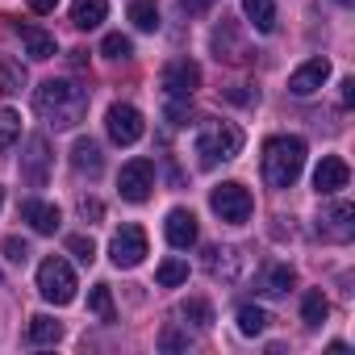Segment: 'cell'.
I'll use <instances>...</instances> for the list:
<instances>
[{
  "label": "cell",
  "instance_id": "1",
  "mask_svg": "<svg viewBox=\"0 0 355 355\" xmlns=\"http://www.w3.org/2000/svg\"><path fill=\"white\" fill-rule=\"evenodd\" d=\"M34 109L55 125V130H71L84 121L88 113V88H76L71 80H46L34 92Z\"/></svg>",
  "mask_w": 355,
  "mask_h": 355
},
{
  "label": "cell",
  "instance_id": "2",
  "mask_svg": "<svg viewBox=\"0 0 355 355\" xmlns=\"http://www.w3.org/2000/svg\"><path fill=\"white\" fill-rule=\"evenodd\" d=\"M305 167V142L297 134H276L263 142V180L272 189H293Z\"/></svg>",
  "mask_w": 355,
  "mask_h": 355
},
{
  "label": "cell",
  "instance_id": "3",
  "mask_svg": "<svg viewBox=\"0 0 355 355\" xmlns=\"http://www.w3.org/2000/svg\"><path fill=\"white\" fill-rule=\"evenodd\" d=\"M193 150H197L201 167H218V163H226V159H234L243 150V130L226 125V121H209V125H201Z\"/></svg>",
  "mask_w": 355,
  "mask_h": 355
},
{
  "label": "cell",
  "instance_id": "4",
  "mask_svg": "<svg viewBox=\"0 0 355 355\" xmlns=\"http://www.w3.org/2000/svg\"><path fill=\"white\" fill-rule=\"evenodd\" d=\"M76 272H71V263L63 259V255H51V259H42L38 263V293H42V301H51V305H71L76 301Z\"/></svg>",
  "mask_w": 355,
  "mask_h": 355
},
{
  "label": "cell",
  "instance_id": "5",
  "mask_svg": "<svg viewBox=\"0 0 355 355\" xmlns=\"http://www.w3.org/2000/svg\"><path fill=\"white\" fill-rule=\"evenodd\" d=\"M209 205H214V214H218L222 222H230V226L247 222V218H251V209H255L251 193H247L239 180H226V184H218V189L209 193Z\"/></svg>",
  "mask_w": 355,
  "mask_h": 355
},
{
  "label": "cell",
  "instance_id": "6",
  "mask_svg": "<svg viewBox=\"0 0 355 355\" xmlns=\"http://www.w3.org/2000/svg\"><path fill=\"white\" fill-rule=\"evenodd\" d=\"M150 189H155V163H150V159H130V163L121 167V175H117L121 201L142 205V201L150 197Z\"/></svg>",
  "mask_w": 355,
  "mask_h": 355
},
{
  "label": "cell",
  "instance_id": "7",
  "mask_svg": "<svg viewBox=\"0 0 355 355\" xmlns=\"http://www.w3.org/2000/svg\"><path fill=\"white\" fill-rule=\"evenodd\" d=\"M105 130H109V138L117 142V146H134L138 138H142V113L134 109V105H125V101H113L109 105V113H105Z\"/></svg>",
  "mask_w": 355,
  "mask_h": 355
},
{
  "label": "cell",
  "instance_id": "8",
  "mask_svg": "<svg viewBox=\"0 0 355 355\" xmlns=\"http://www.w3.org/2000/svg\"><path fill=\"white\" fill-rule=\"evenodd\" d=\"M109 259L117 268H138L146 259V230L142 226H121L109 243Z\"/></svg>",
  "mask_w": 355,
  "mask_h": 355
},
{
  "label": "cell",
  "instance_id": "9",
  "mask_svg": "<svg viewBox=\"0 0 355 355\" xmlns=\"http://www.w3.org/2000/svg\"><path fill=\"white\" fill-rule=\"evenodd\" d=\"M163 88H167V96H175V101H189V96L201 88V67H197L193 59H171V63L163 67Z\"/></svg>",
  "mask_w": 355,
  "mask_h": 355
},
{
  "label": "cell",
  "instance_id": "10",
  "mask_svg": "<svg viewBox=\"0 0 355 355\" xmlns=\"http://www.w3.org/2000/svg\"><path fill=\"white\" fill-rule=\"evenodd\" d=\"M347 180H351L347 159H338V155H322V163L313 167V193H318V197H334V193L347 189Z\"/></svg>",
  "mask_w": 355,
  "mask_h": 355
},
{
  "label": "cell",
  "instance_id": "11",
  "mask_svg": "<svg viewBox=\"0 0 355 355\" xmlns=\"http://www.w3.org/2000/svg\"><path fill=\"white\" fill-rule=\"evenodd\" d=\"M318 230H322L330 243H351V234H355V205H351V201H334V205L318 218Z\"/></svg>",
  "mask_w": 355,
  "mask_h": 355
},
{
  "label": "cell",
  "instance_id": "12",
  "mask_svg": "<svg viewBox=\"0 0 355 355\" xmlns=\"http://www.w3.org/2000/svg\"><path fill=\"white\" fill-rule=\"evenodd\" d=\"M46 171H51V142L42 134H34L26 142V155H21V175H26V184L42 189L46 184Z\"/></svg>",
  "mask_w": 355,
  "mask_h": 355
},
{
  "label": "cell",
  "instance_id": "13",
  "mask_svg": "<svg viewBox=\"0 0 355 355\" xmlns=\"http://www.w3.org/2000/svg\"><path fill=\"white\" fill-rule=\"evenodd\" d=\"M326 80H330V59L318 55V59H305V63L288 76V92H293V96H313Z\"/></svg>",
  "mask_w": 355,
  "mask_h": 355
},
{
  "label": "cell",
  "instance_id": "14",
  "mask_svg": "<svg viewBox=\"0 0 355 355\" xmlns=\"http://www.w3.org/2000/svg\"><path fill=\"white\" fill-rule=\"evenodd\" d=\"M163 234H167V243H171L175 251H189V247L197 243V234H201L193 209H171L167 222H163Z\"/></svg>",
  "mask_w": 355,
  "mask_h": 355
},
{
  "label": "cell",
  "instance_id": "15",
  "mask_svg": "<svg viewBox=\"0 0 355 355\" xmlns=\"http://www.w3.org/2000/svg\"><path fill=\"white\" fill-rule=\"evenodd\" d=\"M21 222H30V230L34 234H55L59 230V205H51V201H21Z\"/></svg>",
  "mask_w": 355,
  "mask_h": 355
},
{
  "label": "cell",
  "instance_id": "16",
  "mask_svg": "<svg viewBox=\"0 0 355 355\" xmlns=\"http://www.w3.org/2000/svg\"><path fill=\"white\" fill-rule=\"evenodd\" d=\"M71 167L80 171V175H96L105 171V155H101V142L96 138H76V146H71Z\"/></svg>",
  "mask_w": 355,
  "mask_h": 355
},
{
  "label": "cell",
  "instance_id": "17",
  "mask_svg": "<svg viewBox=\"0 0 355 355\" xmlns=\"http://www.w3.org/2000/svg\"><path fill=\"white\" fill-rule=\"evenodd\" d=\"M293 284H297V272H293L288 263H272V268H263V276H259V293H263V297H284Z\"/></svg>",
  "mask_w": 355,
  "mask_h": 355
},
{
  "label": "cell",
  "instance_id": "18",
  "mask_svg": "<svg viewBox=\"0 0 355 355\" xmlns=\"http://www.w3.org/2000/svg\"><path fill=\"white\" fill-rule=\"evenodd\" d=\"M109 17V0H76L71 5V26L76 30H96Z\"/></svg>",
  "mask_w": 355,
  "mask_h": 355
},
{
  "label": "cell",
  "instance_id": "19",
  "mask_svg": "<svg viewBox=\"0 0 355 355\" xmlns=\"http://www.w3.org/2000/svg\"><path fill=\"white\" fill-rule=\"evenodd\" d=\"M17 34H21V42H26V55L30 59H51L59 46H55V34H46V30H38V26H17Z\"/></svg>",
  "mask_w": 355,
  "mask_h": 355
},
{
  "label": "cell",
  "instance_id": "20",
  "mask_svg": "<svg viewBox=\"0 0 355 355\" xmlns=\"http://www.w3.org/2000/svg\"><path fill=\"white\" fill-rule=\"evenodd\" d=\"M214 51H218V59H230V63H243V59H247V46L234 38V26H230V21H222V26L214 30Z\"/></svg>",
  "mask_w": 355,
  "mask_h": 355
},
{
  "label": "cell",
  "instance_id": "21",
  "mask_svg": "<svg viewBox=\"0 0 355 355\" xmlns=\"http://www.w3.org/2000/svg\"><path fill=\"white\" fill-rule=\"evenodd\" d=\"M26 338H30L34 347H51V343L63 338V326H59L55 318H46V313H34L30 326H26Z\"/></svg>",
  "mask_w": 355,
  "mask_h": 355
},
{
  "label": "cell",
  "instance_id": "22",
  "mask_svg": "<svg viewBox=\"0 0 355 355\" xmlns=\"http://www.w3.org/2000/svg\"><path fill=\"white\" fill-rule=\"evenodd\" d=\"M243 13H247V21L259 34H272L276 30V0H243Z\"/></svg>",
  "mask_w": 355,
  "mask_h": 355
},
{
  "label": "cell",
  "instance_id": "23",
  "mask_svg": "<svg viewBox=\"0 0 355 355\" xmlns=\"http://www.w3.org/2000/svg\"><path fill=\"white\" fill-rule=\"evenodd\" d=\"M326 318H330V301L322 297V288H309V293L301 297V322H305L309 330H318Z\"/></svg>",
  "mask_w": 355,
  "mask_h": 355
},
{
  "label": "cell",
  "instance_id": "24",
  "mask_svg": "<svg viewBox=\"0 0 355 355\" xmlns=\"http://www.w3.org/2000/svg\"><path fill=\"white\" fill-rule=\"evenodd\" d=\"M175 313H180L184 322H193V326H214V305L205 301V297H189V301H180V305H175Z\"/></svg>",
  "mask_w": 355,
  "mask_h": 355
},
{
  "label": "cell",
  "instance_id": "25",
  "mask_svg": "<svg viewBox=\"0 0 355 355\" xmlns=\"http://www.w3.org/2000/svg\"><path fill=\"white\" fill-rule=\"evenodd\" d=\"M155 280H159V288H175V284H184V280H189V259H180V255L163 259V263H159V272H155Z\"/></svg>",
  "mask_w": 355,
  "mask_h": 355
},
{
  "label": "cell",
  "instance_id": "26",
  "mask_svg": "<svg viewBox=\"0 0 355 355\" xmlns=\"http://www.w3.org/2000/svg\"><path fill=\"white\" fill-rule=\"evenodd\" d=\"M130 21L142 34H155L159 30V5H155V0H134V5H130Z\"/></svg>",
  "mask_w": 355,
  "mask_h": 355
},
{
  "label": "cell",
  "instance_id": "27",
  "mask_svg": "<svg viewBox=\"0 0 355 355\" xmlns=\"http://www.w3.org/2000/svg\"><path fill=\"white\" fill-rule=\"evenodd\" d=\"M268 322H272V318H268V309H259V305H243V309H239V330H243L247 338L263 334Z\"/></svg>",
  "mask_w": 355,
  "mask_h": 355
},
{
  "label": "cell",
  "instance_id": "28",
  "mask_svg": "<svg viewBox=\"0 0 355 355\" xmlns=\"http://www.w3.org/2000/svg\"><path fill=\"white\" fill-rule=\"evenodd\" d=\"M209 255H214V259H209V272H214V276H222V280H234V276H239V268H234L239 251H234V247H214Z\"/></svg>",
  "mask_w": 355,
  "mask_h": 355
},
{
  "label": "cell",
  "instance_id": "29",
  "mask_svg": "<svg viewBox=\"0 0 355 355\" xmlns=\"http://www.w3.org/2000/svg\"><path fill=\"white\" fill-rule=\"evenodd\" d=\"M88 309L101 318V322H113L117 318V309H113V293H109V284H92V293H88Z\"/></svg>",
  "mask_w": 355,
  "mask_h": 355
},
{
  "label": "cell",
  "instance_id": "30",
  "mask_svg": "<svg viewBox=\"0 0 355 355\" xmlns=\"http://www.w3.org/2000/svg\"><path fill=\"white\" fill-rule=\"evenodd\" d=\"M26 88V67L0 55V92H21Z\"/></svg>",
  "mask_w": 355,
  "mask_h": 355
},
{
  "label": "cell",
  "instance_id": "31",
  "mask_svg": "<svg viewBox=\"0 0 355 355\" xmlns=\"http://www.w3.org/2000/svg\"><path fill=\"white\" fill-rule=\"evenodd\" d=\"M21 138V117L13 109H0V155L13 150V142Z\"/></svg>",
  "mask_w": 355,
  "mask_h": 355
},
{
  "label": "cell",
  "instance_id": "32",
  "mask_svg": "<svg viewBox=\"0 0 355 355\" xmlns=\"http://www.w3.org/2000/svg\"><path fill=\"white\" fill-rule=\"evenodd\" d=\"M101 55H105V59H130V55H134V42H130L125 34H109V38L101 42Z\"/></svg>",
  "mask_w": 355,
  "mask_h": 355
},
{
  "label": "cell",
  "instance_id": "33",
  "mask_svg": "<svg viewBox=\"0 0 355 355\" xmlns=\"http://www.w3.org/2000/svg\"><path fill=\"white\" fill-rule=\"evenodd\" d=\"M67 251H71L80 263H92V259H96V243H92L88 234H71V239H67Z\"/></svg>",
  "mask_w": 355,
  "mask_h": 355
},
{
  "label": "cell",
  "instance_id": "34",
  "mask_svg": "<svg viewBox=\"0 0 355 355\" xmlns=\"http://www.w3.org/2000/svg\"><path fill=\"white\" fill-rule=\"evenodd\" d=\"M5 255H9L13 263H26V259H30V243H21V239H5Z\"/></svg>",
  "mask_w": 355,
  "mask_h": 355
},
{
  "label": "cell",
  "instance_id": "35",
  "mask_svg": "<svg viewBox=\"0 0 355 355\" xmlns=\"http://www.w3.org/2000/svg\"><path fill=\"white\" fill-rule=\"evenodd\" d=\"M159 347H163V351H184V347H189V334H180V330H163Z\"/></svg>",
  "mask_w": 355,
  "mask_h": 355
},
{
  "label": "cell",
  "instance_id": "36",
  "mask_svg": "<svg viewBox=\"0 0 355 355\" xmlns=\"http://www.w3.org/2000/svg\"><path fill=\"white\" fill-rule=\"evenodd\" d=\"M189 117H193V113H189L180 101H175V96H171V105H167V121H171V125H189Z\"/></svg>",
  "mask_w": 355,
  "mask_h": 355
},
{
  "label": "cell",
  "instance_id": "37",
  "mask_svg": "<svg viewBox=\"0 0 355 355\" xmlns=\"http://www.w3.org/2000/svg\"><path fill=\"white\" fill-rule=\"evenodd\" d=\"M214 5H218V0H180V9H184V13H193V17H197V13H209Z\"/></svg>",
  "mask_w": 355,
  "mask_h": 355
},
{
  "label": "cell",
  "instance_id": "38",
  "mask_svg": "<svg viewBox=\"0 0 355 355\" xmlns=\"http://www.w3.org/2000/svg\"><path fill=\"white\" fill-rule=\"evenodd\" d=\"M80 214H84V218H92V222H101L105 205H101V201H92V197H84V201H80Z\"/></svg>",
  "mask_w": 355,
  "mask_h": 355
},
{
  "label": "cell",
  "instance_id": "39",
  "mask_svg": "<svg viewBox=\"0 0 355 355\" xmlns=\"http://www.w3.org/2000/svg\"><path fill=\"white\" fill-rule=\"evenodd\" d=\"M26 5H30V13H55L59 0H26Z\"/></svg>",
  "mask_w": 355,
  "mask_h": 355
},
{
  "label": "cell",
  "instance_id": "40",
  "mask_svg": "<svg viewBox=\"0 0 355 355\" xmlns=\"http://www.w3.org/2000/svg\"><path fill=\"white\" fill-rule=\"evenodd\" d=\"M343 105H355V80H343Z\"/></svg>",
  "mask_w": 355,
  "mask_h": 355
},
{
  "label": "cell",
  "instance_id": "41",
  "mask_svg": "<svg viewBox=\"0 0 355 355\" xmlns=\"http://www.w3.org/2000/svg\"><path fill=\"white\" fill-rule=\"evenodd\" d=\"M0 205H5V189H0Z\"/></svg>",
  "mask_w": 355,
  "mask_h": 355
},
{
  "label": "cell",
  "instance_id": "42",
  "mask_svg": "<svg viewBox=\"0 0 355 355\" xmlns=\"http://www.w3.org/2000/svg\"><path fill=\"white\" fill-rule=\"evenodd\" d=\"M338 5H351V0H338Z\"/></svg>",
  "mask_w": 355,
  "mask_h": 355
}]
</instances>
